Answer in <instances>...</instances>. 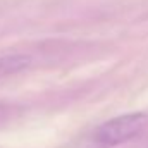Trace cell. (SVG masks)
Wrapping results in <instances>:
<instances>
[{
  "mask_svg": "<svg viewBox=\"0 0 148 148\" xmlns=\"http://www.w3.org/2000/svg\"><path fill=\"white\" fill-rule=\"evenodd\" d=\"M14 110H16V107H12L9 103H0V122H3L9 117H12Z\"/></svg>",
  "mask_w": 148,
  "mask_h": 148,
  "instance_id": "cell-3",
  "label": "cell"
},
{
  "mask_svg": "<svg viewBox=\"0 0 148 148\" xmlns=\"http://www.w3.org/2000/svg\"><path fill=\"white\" fill-rule=\"evenodd\" d=\"M148 126V115L145 112H129L112 117L95 127V131L86 140L84 148H115L121 147L138 134H141Z\"/></svg>",
  "mask_w": 148,
  "mask_h": 148,
  "instance_id": "cell-1",
  "label": "cell"
},
{
  "mask_svg": "<svg viewBox=\"0 0 148 148\" xmlns=\"http://www.w3.org/2000/svg\"><path fill=\"white\" fill-rule=\"evenodd\" d=\"M31 57L24 53H12V55H2L0 57V79H5L9 76L21 73L31 66Z\"/></svg>",
  "mask_w": 148,
  "mask_h": 148,
  "instance_id": "cell-2",
  "label": "cell"
}]
</instances>
